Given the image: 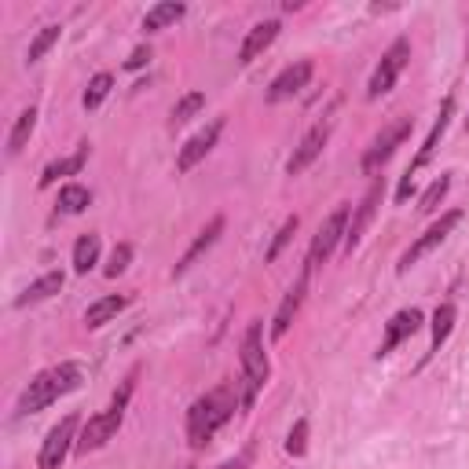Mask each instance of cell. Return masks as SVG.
<instances>
[{
  "label": "cell",
  "mask_w": 469,
  "mask_h": 469,
  "mask_svg": "<svg viewBox=\"0 0 469 469\" xmlns=\"http://www.w3.org/2000/svg\"><path fill=\"white\" fill-rule=\"evenodd\" d=\"M147 62H150V48H147V44H140V48H136L129 59H125V67H129V70H143Z\"/></svg>",
  "instance_id": "34"
},
{
  "label": "cell",
  "mask_w": 469,
  "mask_h": 469,
  "mask_svg": "<svg viewBox=\"0 0 469 469\" xmlns=\"http://www.w3.org/2000/svg\"><path fill=\"white\" fill-rule=\"evenodd\" d=\"M451 114H455V100L448 96L444 103H441V114H436V121H433V129H429V136H425V143H422V150L415 154V162H411V169L403 173V180H400V187H396V202L403 206L411 198V191H415V176L429 166V158L436 154V143H441V136L448 133V121H451Z\"/></svg>",
  "instance_id": "5"
},
{
  "label": "cell",
  "mask_w": 469,
  "mask_h": 469,
  "mask_svg": "<svg viewBox=\"0 0 469 469\" xmlns=\"http://www.w3.org/2000/svg\"><path fill=\"white\" fill-rule=\"evenodd\" d=\"M85 162H88V143L85 147H77L70 158H59V162H52L44 173H41V187H52L59 176H77L81 169H85Z\"/></svg>",
  "instance_id": "22"
},
{
  "label": "cell",
  "mask_w": 469,
  "mask_h": 469,
  "mask_svg": "<svg viewBox=\"0 0 469 469\" xmlns=\"http://www.w3.org/2000/svg\"><path fill=\"white\" fill-rule=\"evenodd\" d=\"M180 469H195V465H180Z\"/></svg>",
  "instance_id": "36"
},
{
  "label": "cell",
  "mask_w": 469,
  "mask_h": 469,
  "mask_svg": "<svg viewBox=\"0 0 469 469\" xmlns=\"http://www.w3.org/2000/svg\"><path fill=\"white\" fill-rule=\"evenodd\" d=\"M77 429H81V418H77V415H67L59 425H52L48 436H44V444H41L37 465H41V469H62V462H67L70 448H77V436H81Z\"/></svg>",
  "instance_id": "9"
},
{
  "label": "cell",
  "mask_w": 469,
  "mask_h": 469,
  "mask_svg": "<svg viewBox=\"0 0 469 469\" xmlns=\"http://www.w3.org/2000/svg\"><path fill=\"white\" fill-rule=\"evenodd\" d=\"M221 231H224V216H213V221H209L202 231H198V239H195L191 246H187V254L180 257V264L173 268V275H183L187 268H191V264H195V261L206 254V249H209L216 239H221Z\"/></svg>",
  "instance_id": "18"
},
{
  "label": "cell",
  "mask_w": 469,
  "mask_h": 469,
  "mask_svg": "<svg viewBox=\"0 0 469 469\" xmlns=\"http://www.w3.org/2000/svg\"><path fill=\"white\" fill-rule=\"evenodd\" d=\"M81 378H85V370H81V363H74V360L41 370L37 378L22 389V396H19V403H15V415L26 418V415H37V411L52 408L59 396L74 392V389L81 385Z\"/></svg>",
  "instance_id": "2"
},
{
  "label": "cell",
  "mask_w": 469,
  "mask_h": 469,
  "mask_svg": "<svg viewBox=\"0 0 469 469\" xmlns=\"http://www.w3.org/2000/svg\"><path fill=\"white\" fill-rule=\"evenodd\" d=\"M125 304H129V297H117V294L100 297L96 304H88V311H85V327H88V330L107 327V323L117 316V311H125Z\"/></svg>",
  "instance_id": "21"
},
{
  "label": "cell",
  "mask_w": 469,
  "mask_h": 469,
  "mask_svg": "<svg viewBox=\"0 0 469 469\" xmlns=\"http://www.w3.org/2000/svg\"><path fill=\"white\" fill-rule=\"evenodd\" d=\"M34 129H37V110H34V107H26V110L15 117V125H12V136H8V154H19V150L29 143V136H34Z\"/></svg>",
  "instance_id": "25"
},
{
  "label": "cell",
  "mask_w": 469,
  "mask_h": 469,
  "mask_svg": "<svg viewBox=\"0 0 469 469\" xmlns=\"http://www.w3.org/2000/svg\"><path fill=\"white\" fill-rule=\"evenodd\" d=\"M88 202H92V191L81 183H67L59 191V213H81Z\"/></svg>",
  "instance_id": "26"
},
{
  "label": "cell",
  "mask_w": 469,
  "mask_h": 469,
  "mask_svg": "<svg viewBox=\"0 0 469 469\" xmlns=\"http://www.w3.org/2000/svg\"><path fill=\"white\" fill-rule=\"evenodd\" d=\"M100 264V235H81L77 246H74V271L77 275H88L92 268Z\"/></svg>",
  "instance_id": "24"
},
{
  "label": "cell",
  "mask_w": 469,
  "mask_h": 469,
  "mask_svg": "<svg viewBox=\"0 0 469 469\" xmlns=\"http://www.w3.org/2000/svg\"><path fill=\"white\" fill-rule=\"evenodd\" d=\"M202 107H206V96H202V92H187V96L173 107V129H176V125H187Z\"/></svg>",
  "instance_id": "30"
},
{
  "label": "cell",
  "mask_w": 469,
  "mask_h": 469,
  "mask_svg": "<svg viewBox=\"0 0 469 469\" xmlns=\"http://www.w3.org/2000/svg\"><path fill=\"white\" fill-rule=\"evenodd\" d=\"M110 88H114V77H110V74H96V77H92L88 88H85V96H81L85 110H96V107L110 96Z\"/></svg>",
  "instance_id": "27"
},
{
  "label": "cell",
  "mask_w": 469,
  "mask_h": 469,
  "mask_svg": "<svg viewBox=\"0 0 469 469\" xmlns=\"http://www.w3.org/2000/svg\"><path fill=\"white\" fill-rule=\"evenodd\" d=\"M458 224H462V209H448V213L441 216V221H436V224H429V228H425V231H422V235H418V239L408 246V254L400 257V271L415 268V264H418L425 254H433V249L441 246V242H444V239H448L455 228H458Z\"/></svg>",
  "instance_id": "10"
},
{
  "label": "cell",
  "mask_w": 469,
  "mask_h": 469,
  "mask_svg": "<svg viewBox=\"0 0 469 469\" xmlns=\"http://www.w3.org/2000/svg\"><path fill=\"white\" fill-rule=\"evenodd\" d=\"M330 133H334V121H330V117L319 121V125H311V129L304 133V140L294 147L290 162H287V173H290V176H301V173L323 154V147L330 143Z\"/></svg>",
  "instance_id": "12"
},
{
  "label": "cell",
  "mask_w": 469,
  "mask_h": 469,
  "mask_svg": "<svg viewBox=\"0 0 469 469\" xmlns=\"http://www.w3.org/2000/svg\"><path fill=\"white\" fill-rule=\"evenodd\" d=\"M279 29H283V26H279V19H264V22H257V26L246 34L242 48H239V62H254L257 55H264V52L275 44Z\"/></svg>",
  "instance_id": "17"
},
{
  "label": "cell",
  "mask_w": 469,
  "mask_h": 469,
  "mask_svg": "<svg viewBox=\"0 0 469 469\" xmlns=\"http://www.w3.org/2000/svg\"><path fill=\"white\" fill-rule=\"evenodd\" d=\"M221 469H249V451H242V455H235V458H228Z\"/></svg>",
  "instance_id": "35"
},
{
  "label": "cell",
  "mask_w": 469,
  "mask_h": 469,
  "mask_svg": "<svg viewBox=\"0 0 469 469\" xmlns=\"http://www.w3.org/2000/svg\"><path fill=\"white\" fill-rule=\"evenodd\" d=\"M382 198H385V180H374L370 187H367V195H363V202L356 206V213H352V221H349V231H345V254H352V249L363 242V235H367V228H370V221H374V213H378V206H382Z\"/></svg>",
  "instance_id": "11"
},
{
  "label": "cell",
  "mask_w": 469,
  "mask_h": 469,
  "mask_svg": "<svg viewBox=\"0 0 469 469\" xmlns=\"http://www.w3.org/2000/svg\"><path fill=\"white\" fill-rule=\"evenodd\" d=\"M345 231H349V206H337L327 221L319 224V231H316V239H311V249H308V271L311 268H319V264H327L330 257H334V249H337V242H345Z\"/></svg>",
  "instance_id": "7"
},
{
  "label": "cell",
  "mask_w": 469,
  "mask_h": 469,
  "mask_svg": "<svg viewBox=\"0 0 469 469\" xmlns=\"http://www.w3.org/2000/svg\"><path fill=\"white\" fill-rule=\"evenodd\" d=\"M62 290V271H48V275H41L37 283H29L26 290H22V297L15 301V308H29V304H41V301H48V297H55Z\"/></svg>",
  "instance_id": "20"
},
{
  "label": "cell",
  "mask_w": 469,
  "mask_h": 469,
  "mask_svg": "<svg viewBox=\"0 0 469 469\" xmlns=\"http://www.w3.org/2000/svg\"><path fill=\"white\" fill-rule=\"evenodd\" d=\"M455 319H458V311H455V304H441L433 311V341H429V352H425V360L422 363H429L436 352L444 349V341L451 337V330H455Z\"/></svg>",
  "instance_id": "19"
},
{
  "label": "cell",
  "mask_w": 469,
  "mask_h": 469,
  "mask_svg": "<svg viewBox=\"0 0 469 469\" xmlns=\"http://www.w3.org/2000/svg\"><path fill=\"white\" fill-rule=\"evenodd\" d=\"M408 62H411V41L408 37H396L389 44V52L382 55V62L374 67V74H370L367 100H382L385 92H392V85L400 81V74H403V67H408Z\"/></svg>",
  "instance_id": "6"
},
{
  "label": "cell",
  "mask_w": 469,
  "mask_h": 469,
  "mask_svg": "<svg viewBox=\"0 0 469 469\" xmlns=\"http://www.w3.org/2000/svg\"><path fill=\"white\" fill-rule=\"evenodd\" d=\"M221 133H224V117H216V121H209L202 133H195L191 140H187L183 147H180V154H176V169L180 173H191L206 154L216 147V140H221Z\"/></svg>",
  "instance_id": "13"
},
{
  "label": "cell",
  "mask_w": 469,
  "mask_h": 469,
  "mask_svg": "<svg viewBox=\"0 0 469 469\" xmlns=\"http://www.w3.org/2000/svg\"><path fill=\"white\" fill-rule=\"evenodd\" d=\"M136 374L140 370H133L129 378L121 382V389L110 396V403L100 411V415H92L85 425H81V436H77V455H92V451H100V448H107V441H114V433L121 429V422H125V411H129V400H133V389H136Z\"/></svg>",
  "instance_id": "3"
},
{
  "label": "cell",
  "mask_w": 469,
  "mask_h": 469,
  "mask_svg": "<svg viewBox=\"0 0 469 469\" xmlns=\"http://www.w3.org/2000/svg\"><path fill=\"white\" fill-rule=\"evenodd\" d=\"M59 34H62V26L59 22H48L44 29H41V34L34 37V44H29V52H26V62H41L44 59V52L59 41Z\"/></svg>",
  "instance_id": "29"
},
{
  "label": "cell",
  "mask_w": 469,
  "mask_h": 469,
  "mask_svg": "<svg viewBox=\"0 0 469 469\" xmlns=\"http://www.w3.org/2000/svg\"><path fill=\"white\" fill-rule=\"evenodd\" d=\"M183 4H176V0H162V4H154L147 15H143V29L147 34H158V29H166V26H173V22H180L183 19Z\"/></svg>",
  "instance_id": "23"
},
{
  "label": "cell",
  "mask_w": 469,
  "mask_h": 469,
  "mask_svg": "<svg viewBox=\"0 0 469 469\" xmlns=\"http://www.w3.org/2000/svg\"><path fill=\"white\" fill-rule=\"evenodd\" d=\"M311 70H316V67H311L308 59H297V62H290V67H287L283 74H279V77L271 81V88H268V103H287V100H294L297 92H301V88L311 81Z\"/></svg>",
  "instance_id": "15"
},
{
  "label": "cell",
  "mask_w": 469,
  "mask_h": 469,
  "mask_svg": "<svg viewBox=\"0 0 469 469\" xmlns=\"http://www.w3.org/2000/svg\"><path fill=\"white\" fill-rule=\"evenodd\" d=\"M297 224H301L297 216H287V221H283V228L275 231V239H271V246H268V254H264V261H268V264H271V261H275V257H279V254H283V249L290 246V239L297 235Z\"/></svg>",
  "instance_id": "31"
},
{
  "label": "cell",
  "mask_w": 469,
  "mask_h": 469,
  "mask_svg": "<svg viewBox=\"0 0 469 469\" xmlns=\"http://www.w3.org/2000/svg\"><path fill=\"white\" fill-rule=\"evenodd\" d=\"M308 268L301 271V279L287 290V297H283V304H279V311H275V323H271V337L279 341V337H287V330L294 327V316H297V308H301V301H304V290H308Z\"/></svg>",
  "instance_id": "16"
},
{
  "label": "cell",
  "mask_w": 469,
  "mask_h": 469,
  "mask_svg": "<svg viewBox=\"0 0 469 469\" xmlns=\"http://www.w3.org/2000/svg\"><path fill=\"white\" fill-rule=\"evenodd\" d=\"M304 451H308V418H297L294 429H290V436H287V455L301 458Z\"/></svg>",
  "instance_id": "33"
},
{
  "label": "cell",
  "mask_w": 469,
  "mask_h": 469,
  "mask_svg": "<svg viewBox=\"0 0 469 469\" xmlns=\"http://www.w3.org/2000/svg\"><path fill=\"white\" fill-rule=\"evenodd\" d=\"M411 129H415V121H411V117H400V121H392V125H389V129H385L382 136H374V143L363 150V162H360L363 176H378V169L392 158L396 147L411 136Z\"/></svg>",
  "instance_id": "8"
},
{
  "label": "cell",
  "mask_w": 469,
  "mask_h": 469,
  "mask_svg": "<svg viewBox=\"0 0 469 469\" xmlns=\"http://www.w3.org/2000/svg\"><path fill=\"white\" fill-rule=\"evenodd\" d=\"M239 408H242V392L235 385H216L206 396H198L191 411H187V441H191V448H206L231 422Z\"/></svg>",
  "instance_id": "1"
},
{
  "label": "cell",
  "mask_w": 469,
  "mask_h": 469,
  "mask_svg": "<svg viewBox=\"0 0 469 469\" xmlns=\"http://www.w3.org/2000/svg\"><path fill=\"white\" fill-rule=\"evenodd\" d=\"M268 356H264V337H261V319H254L246 327L242 337V411H249L257 403L264 382H268Z\"/></svg>",
  "instance_id": "4"
},
{
  "label": "cell",
  "mask_w": 469,
  "mask_h": 469,
  "mask_svg": "<svg viewBox=\"0 0 469 469\" xmlns=\"http://www.w3.org/2000/svg\"><path fill=\"white\" fill-rule=\"evenodd\" d=\"M129 264H133V246H129V242H117L103 271H107V279H117V275H121L125 268H129Z\"/></svg>",
  "instance_id": "32"
},
{
  "label": "cell",
  "mask_w": 469,
  "mask_h": 469,
  "mask_svg": "<svg viewBox=\"0 0 469 469\" xmlns=\"http://www.w3.org/2000/svg\"><path fill=\"white\" fill-rule=\"evenodd\" d=\"M448 191H451V176H448V173L436 176V180L429 183V191L422 195V202H418V213H436V209H441V202L448 198Z\"/></svg>",
  "instance_id": "28"
},
{
  "label": "cell",
  "mask_w": 469,
  "mask_h": 469,
  "mask_svg": "<svg viewBox=\"0 0 469 469\" xmlns=\"http://www.w3.org/2000/svg\"><path fill=\"white\" fill-rule=\"evenodd\" d=\"M422 327V311L418 308H403V311H396V316L385 323V337H382V345H378V360H385V356H392L403 341H408L415 330Z\"/></svg>",
  "instance_id": "14"
}]
</instances>
